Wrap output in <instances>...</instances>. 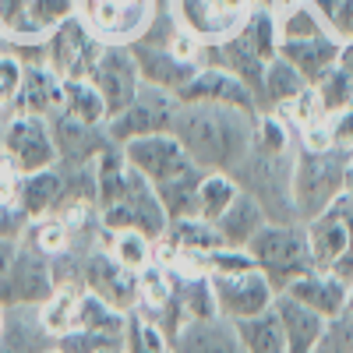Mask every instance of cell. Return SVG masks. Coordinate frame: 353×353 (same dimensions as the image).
<instances>
[{
  "instance_id": "cell-1",
  "label": "cell",
  "mask_w": 353,
  "mask_h": 353,
  "mask_svg": "<svg viewBox=\"0 0 353 353\" xmlns=\"http://www.w3.org/2000/svg\"><path fill=\"white\" fill-rule=\"evenodd\" d=\"M258 113L219 103H181L170 134L205 173H233L251 152Z\"/></svg>"
},
{
  "instance_id": "cell-2",
  "label": "cell",
  "mask_w": 353,
  "mask_h": 353,
  "mask_svg": "<svg viewBox=\"0 0 353 353\" xmlns=\"http://www.w3.org/2000/svg\"><path fill=\"white\" fill-rule=\"evenodd\" d=\"M346 166L350 156L339 149H301L293 152V212L297 223H311L314 216H321L336 198L346 194Z\"/></svg>"
},
{
  "instance_id": "cell-3",
  "label": "cell",
  "mask_w": 353,
  "mask_h": 353,
  "mask_svg": "<svg viewBox=\"0 0 353 353\" xmlns=\"http://www.w3.org/2000/svg\"><path fill=\"white\" fill-rule=\"evenodd\" d=\"M293 152L297 149L276 152V149H261V145L251 141V152L241 159L237 170L230 173L233 181H237V188L244 194H251L265 209L269 223H297V212H293V191H290Z\"/></svg>"
},
{
  "instance_id": "cell-4",
  "label": "cell",
  "mask_w": 353,
  "mask_h": 353,
  "mask_svg": "<svg viewBox=\"0 0 353 353\" xmlns=\"http://www.w3.org/2000/svg\"><path fill=\"white\" fill-rule=\"evenodd\" d=\"M248 254L265 272V279L276 286V293L314 269V254H311L304 223H265L254 233V241L248 244Z\"/></svg>"
},
{
  "instance_id": "cell-5",
  "label": "cell",
  "mask_w": 353,
  "mask_h": 353,
  "mask_svg": "<svg viewBox=\"0 0 353 353\" xmlns=\"http://www.w3.org/2000/svg\"><path fill=\"white\" fill-rule=\"evenodd\" d=\"M166 0H74V18L106 46H134L149 36Z\"/></svg>"
},
{
  "instance_id": "cell-6",
  "label": "cell",
  "mask_w": 353,
  "mask_h": 353,
  "mask_svg": "<svg viewBox=\"0 0 353 353\" xmlns=\"http://www.w3.org/2000/svg\"><path fill=\"white\" fill-rule=\"evenodd\" d=\"M254 8V0H166L173 28L201 50L233 39L248 25Z\"/></svg>"
},
{
  "instance_id": "cell-7",
  "label": "cell",
  "mask_w": 353,
  "mask_h": 353,
  "mask_svg": "<svg viewBox=\"0 0 353 353\" xmlns=\"http://www.w3.org/2000/svg\"><path fill=\"white\" fill-rule=\"evenodd\" d=\"M74 14V0H0V43L14 46L25 61H43V43L57 25Z\"/></svg>"
},
{
  "instance_id": "cell-8",
  "label": "cell",
  "mask_w": 353,
  "mask_h": 353,
  "mask_svg": "<svg viewBox=\"0 0 353 353\" xmlns=\"http://www.w3.org/2000/svg\"><path fill=\"white\" fill-rule=\"evenodd\" d=\"M307 226V241L314 254V269L332 272L339 279H353V198L343 194Z\"/></svg>"
},
{
  "instance_id": "cell-9",
  "label": "cell",
  "mask_w": 353,
  "mask_h": 353,
  "mask_svg": "<svg viewBox=\"0 0 353 353\" xmlns=\"http://www.w3.org/2000/svg\"><path fill=\"white\" fill-rule=\"evenodd\" d=\"M209 283H212L216 311L226 321H248L261 311H269L276 301V286L265 279V272L254 261L226 269V272H212Z\"/></svg>"
},
{
  "instance_id": "cell-10",
  "label": "cell",
  "mask_w": 353,
  "mask_h": 353,
  "mask_svg": "<svg viewBox=\"0 0 353 353\" xmlns=\"http://www.w3.org/2000/svg\"><path fill=\"white\" fill-rule=\"evenodd\" d=\"M176 106H181L176 96H170V92H163V88L141 81L138 96L121 113H113L106 121V131H110V138L117 145H124L131 138H145V134H166L173 128Z\"/></svg>"
},
{
  "instance_id": "cell-11",
  "label": "cell",
  "mask_w": 353,
  "mask_h": 353,
  "mask_svg": "<svg viewBox=\"0 0 353 353\" xmlns=\"http://www.w3.org/2000/svg\"><path fill=\"white\" fill-rule=\"evenodd\" d=\"M99 226L103 230H138L149 241H159L166 233V212H163L152 184L138 170H131L121 201H113L110 209L99 212Z\"/></svg>"
},
{
  "instance_id": "cell-12",
  "label": "cell",
  "mask_w": 353,
  "mask_h": 353,
  "mask_svg": "<svg viewBox=\"0 0 353 353\" xmlns=\"http://www.w3.org/2000/svg\"><path fill=\"white\" fill-rule=\"evenodd\" d=\"M0 152H4L25 176L50 170L57 163V141H53L50 121L46 117H32V113H8Z\"/></svg>"
},
{
  "instance_id": "cell-13",
  "label": "cell",
  "mask_w": 353,
  "mask_h": 353,
  "mask_svg": "<svg viewBox=\"0 0 353 353\" xmlns=\"http://www.w3.org/2000/svg\"><path fill=\"white\" fill-rule=\"evenodd\" d=\"M103 43L71 14L64 25L53 28V36L43 43V64L61 81H81L92 71Z\"/></svg>"
},
{
  "instance_id": "cell-14",
  "label": "cell",
  "mask_w": 353,
  "mask_h": 353,
  "mask_svg": "<svg viewBox=\"0 0 353 353\" xmlns=\"http://www.w3.org/2000/svg\"><path fill=\"white\" fill-rule=\"evenodd\" d=\"M57 290L53 279V258L43 254L32 241L21 233L18 241V254H14V269L4 290V301L0 307H43Z\"/></svg>"
},
{
  "instance_id": "cell-15",
  "label": "cell",
  "mask_w": 353,
  "mask_h": 353,
  "mask_svg": "<svg viewBox=\"0 0 353 353\" xmlns=\"http://www.w3.org/2000/svg\"><path fill=\"white\" fill-rule=\"evenodd\" d=\"M78 286L88 290L92 297L106 301L110 307L131 314L138 307V272L124 269L121 261H113L110 251L99 244L81 258V272H78Z\"/></svg>"
},
{
  "instance_id": "cell-16",
  "label": "cell",
  "mask_w": 353,
  "mask_h": 353,
  "mask_svg": "<svg viewBox=\"0 0 353 353\" xmlns=\"http://www.w3.org/2000/svg\"><path fill=\"white\" fill-rule=\"evenodd\" d=\"M88 81L99 88V96L113 113H121L141 88V74H138V64H134V53L131 46H106L99 50L92 71H88Z\"/></svg>"
},
{
  "instance_id": "cell-17",
  "label": "cell",
  "mask_w": 353,
  "mask_h": 353,
  "mask_svg": "<svg viewBox=\"0 0 353 353\" xmlns=\"http://www.w3.org/2000/svg\"><path fill=\"white\" fill-rule=\"evenodd\" d=\"M176 99L181 103H219V106H237V110L261 113L251 85L241 81L237 74H230L226 68H216V64H201L194 71V78L181 88Z\"/></svg>"
},
{
  "instance_id": "cell-18",
  "label": "cell",
  "mask_w": 353,
  "mask_h": 353,
  "mask_svg": "<svg viewBox=\"0 0 353 353\" xmlns=\"http://www.w3.org/2000/svg\"><path fill=\"white\" fill-rule=\"evenodd\" d=\"M131 53H134V64H138L141 81L163 88V92H170V96H181V88L201 68L194 61H184V57L176 53L170 43H145L141 39V43L131 46Z\"/></svg>"
},
{
  "instance_id": "cell-19",
  "label": "cell",
  "mask_w": 353,
  "mask_h": 353,
  "mask_svg": "<svg viewBox=\"0 0 353 353\" xmlns=\"http://www.w3.org/2000/svg\"><path fill=\"white\" fill-rule=\"evenodd\" d=\"M173 353H244L237 325L219 314L212 318H191L170 336Z\"/></svg>"
},
{
  "instance_id": "cell-20",
  "label": "cell",
  "mask_w": 353,
  "mask_h": 353,
  "mask_svg": "<svg viewBox=\"0 0 353 353\" xmlns=\"http://www.w3.org/2000/svg\"><path fill=\"white\" fill-rule=\"evenodd\" d=\"M50 128H53V141H57V163H96V156L110 145H117L106 131V124H81L71 121V117L57 113L50 117Z\"/></svg>"
},
{
  "instance_id": "cell-21",
  "label": "cell",
  "mask_w": 353,
  "mask_h": 353,
  "mask_svg": "<svg viewBox=\"0 0 353 353\" xmlns=\"http://www.w3.org/2000/svg\"><path fill=\"white\" fill-rule=\"evenodd\" d=\"M64 110V81L57 78L43 61H25L21 92L11 113H32V117H57Z\"/></svg>"
},
{
  "instance_id": "cell-22",
  "label": "cell",
  "mask_w": 353,
  "mask_h": 353,
  "mask_svg": "<svg viewBox=\"0 0 353 353\" xmlns=\"http://www.w3.org/2000/svg\"><path fill=\"white\" fill-rule=\"evenodd\" d=\"M272 311H276L283 336H286V353H314L318 350L321 332H325V318L318 311H311L301 301H293L290 293H276Z\"/></svg>"
},
{
  "instance_id": "cell-23",
  "label": "cell",
  "mask_w": 353,
  "mask_h": 353,
  "mask_svg": "<svg viewBox=\"0 0 353 353\" xmlns=\"http://www.w3.org/2000/svg\"><path fill=\"white\" fill-rule=\"evenodd\" d=\"M279 293H290L293 301H301V304H307L311 311H318L321 318H336V314H343L346 311V297H350V283L346 279H339V276H332V272H321V269H311L307 276H301V279H293L286 290H279Z\"/></svg>"
},
{
  "instance_id": "cell-24",
  "label": "cell",
  "mask_w": 353,
  "mask_h": 353,
  "mask_svg": "<svg viewBox=\"0 0 353 353\" xmlns=\"http://www.w3.org/2000/svg\"><path fill=\"white\" fill-rule=\"evenodd\" d=\"M57 339L43 325L39 307H4V325H0V353H46Z\"/></svg>"
},
{
  "instance_id": "cell-25",
  "label": "cell",
  "mask_w": 353,
  "mask_h": 353,
  "mask_svg": "<svg viewBox=\"0 0 353 353\" xmlns=\"http://www.w3.org/2000/svg\"><path fill=\"white\" fill-rule=\"evenodd\" d=\"M269 223V216H265V209L251 198V194H237L233 198L230 209L212 223L216 226V237L223 248H233V251H248V244L254 241V233Z\"/></svg>"
},
{
  "instance_id": "cell-26",
  "label": "cell",
  "mask_w": 353,
  "mask_h": 353,
  "mask_svg": "<svg viewBox=\"0 0 353 353\" xmlns=\"http://www.w3.org/2000/svg\"><path fill=\"white\" fill-rule=\"evenodd\" d=\"M61 201H64V181H61V170L57 163L50 170H39V173H28L21 181V194H18V209L28 223L36 219H46V216H57L61 212Z\"/></svg>"
},
{
  "instance_id": "cell-27",
  "label": "cell",
  "mask_w": 353,
  "mask_h": 353,
  "mask_svg": "<svg viewBox=\"0 0 353 353\" xmlns=\"http://www.w3.org/2000/svg\"><path fill=\"white\" fill-rule=\"evenodd\" d=\"M339 43L336 36H318V39H297V43H279V57L286 64H293L307 85H314L325 71L336 68L339 61Z\"/></svg>"
},
{
  "instance_id": "cell-28",
  "label": "cell",
  "mask_w": 353,
  "mask_h": 353,
  "mask_svg": "<svg viewBox=\"0 0 353 353\" xmlns=\"http://www.w3.org/2000/svg\"><path fill=\"white\" fill-rule=\"evenodd\" d=\"M307 88V81H304V74L293 68V64H286L283 57L276 53L269 64H265V71H261V85H258V106H261V113H269V110H279V106H286V103H293L301 92Z\"/></svg>"
},
{
  "instance_id": "cell-29",
  "label": "cell",
  "mask_w": 353,
  "mask_h": 353,
  "mask_svg": "<svg viewBox=\"0 0 353 353\" xmlns=\"http://www.w3.org/2000/svg\"><path fill=\"white\" fill-rule=\"evenodd\" d=\"M237 194H241V188H237V181H233L230 173H201L198 191H194V219L216 223L233 205Z\"/></svg>"
},
{
  "instance_id": "cell-30",
  "label": "cell",
  "mask_w": 353,
  "mask_h": 353,
  "mask_svg": "<svg viewBox=\"0 0 353 353\" xmlns=\"http://www.w3.org/2000/svg\"><path fill=\"white\" fill-rule=\"evenodd\" d=\"M103 248L113 261H121L131 272H141L145 265L156 261V241H149L138 230H103Z\"/></svg>"
},
{
  "instance_id": "cell-31",
  "label": "cell",
  "mask_w": 353,
  "mask_h": 353,
  "mask_svg": "<svg viewBox=\"0 0 353 353\" xmlns=\"http://www.w3.org/2000/svg\"><path fill=\"white\" fill-rule=\"evenodd\" d=\"M276 28H279V43L332 36L329 25L321 21V14L307 4V0H293V4H283V8L276 11Z\"/></svg>"
},
{
  "instance_id": "cell-32",
  "label": "cell",
  "mask_w": 353,
  "mask_h": 353,
  "mask_svg": "<svg viewBox=\"0 0 353 353\" xmlns=\"http://www.w3.org/2000/svg\"><path fill=\"white\" fill-rule=\"evenodd\" d=\"M233 325H237L244 353H286V336H283V325L272 307L248 321H233Z\"/></svg>"
},
{
  "instance_id": "cell-33",
  "label": "cell",
  "mask_w": 353,
  "mask_h": 353,
  "mask_svg": "<svg viewBox=\"0 0 353 353\" xmlns=\"http://www.w3.org/2000/svg\"><path fill=\"white\" fill-rule=\"evenodd\" d=\"M64 117H71V121H81V124H106L110 121V110L99 96V88L81 78V81H64Z\"/></svg>"
},
{
  "instance_id": "cell-34",
  "label": "cell",
  "mask_w": 353,
  "mask_h": 353,
  "mask_svg": "<svg viewBox=\"0 0 353 353\" xmlns=\"http://www.w3.org/2000/svg\"><path fill=\"white\" fill-rule=\"evenodd\" d=\"M78 301H81V286H57L53 297L39 307L43 325L50 329L53 339L74 332V325H78Z\"/></svg>"
},
{
  "instance_id": "cell-35",
  "label": "cell",
  "mask_w": 353,
  "mask_h": 353,
  "mask_svg": "<svg viewBox=\"0 0 353 353\" xmlns=\"http://www.w3.org/2000/svg\"><path fill=\"white\" fill-rule=\"evenodd\" d=\"M124 350H128V353H173L170 336L156 325L152 318H145V314H138V311H131V314H128Z\"/></svg>"
},
{
  "instance_id": "cell-36",
  "label": "cell",
  "mask_w": 353,
  "mask_h": 353,
  "mask_svg": "<svg viewBox=\"0 0 353 353\" xmlns=\"http://www.w3.org/2000/svg\"><path fill=\"white\" fill-rule=\"evenodd\" d=\"M57 350L61 353H128L124 332H88V329H74V332L61 336Z\"/></svg>"
},
{
  "instance_id": "cell-37",
  "label": "cell",
  "mask_w": 353,
  "mask_h": 353,
  "mask_svg": "<svg viewBox=\"0 0 353 353\" xmlns=\"http://www.w3.org/2000/svg\"><path fill=\"white\" fill-rule=\"evenodd\" d=\"M21 78H25V57L14 46L0 43V110L4 113H11L18 103Z\"/></svg>"
},
{
  "instance_id": "cell-38",
  "label": "cell",
  "mask_w": 353,
  "mask_h": 353,
  "mask_svg": "<svg viewBox=\"0 0 353 353\" xmlns=\"http://www.w3.org/2000/svg\"><path fill=\"white\" fill-rule=\"evenodd\" d=\"M314 92H318L321 106H325L329 117H332V113L353 106V78H346L339 68H332V71H325V74L314 81Z\"/></svg>"
},
{
  "instance_id": "cell-39",
  "label": "cell",
  "mask_w": 353,
  "mask_h": 353,
  "mask_svg": "<svg viewBox=\"0 0 353 353\" xmlns=\"http://www.w3.org/2000/svg\"><path fill=\"white\" fill-rule=\"evenodd\" d=\"M314 353H353V311H343L325 321V332Z\"/></svg>"
},
{
  "instance_id": "cell-40",
  "label": "cell",
  "mask_w": 353,
  "mask_h": 353,
  "mask_svg": "<svg viewBox=\"0 0 353 353\" xmlns=\"http://www.w3.org/2000/svg\"><path fill=\"white\" fill-rule=\"evenodd\" d=\"M329 141H332V149L353 156V106L329 117Z\"/></svg>"
},
{
  "instance_id": "cell-41",
  "label": "cell",
  "mask_w": 353,
  "mask_h": 353,
  "mask_svg": "<svg viewBox=\"0 0 353 353\" xmlns=\"http://www.w3.org/2000/svg\"><path fill=\"white\" fill-rule=\"evenodd\" d=\"M21 181H25V173L0 152V201H8V205H18V194H21Z\"/></svg>"
},
{
  "instance_id": "cell-42",
  "label": "cell",
  "mask_w": 353,
  "mask_h": 353,
  "mask_svg": "<svg viewBox=\"0 0 353 353\" xmlns=\"http://www.w3.org/2000/svg\"><path fill=\"white\" fill-rule=\"evenodd\" d=\"M25 226H28V219L21 216L18 205L0 201V241H18L25 233Z\"/></svg>"
},
{
  "instance_id": "cell-43",
  "label": "cell",
  "mask_w": 353,
  "mask_h": 353,
  "mask_svg": "<svg viewBox=\"0 0 353 353\" xmlns=\"http://www.w3.org/2000/svg\"><path fill=\"white\" fill-rule=\"evenodd\" d=\"M18 241H0V301H4V290H8V279H11V269H14Z\"/></svg>"
},
{
  "instance_id": "cell-44",
  "label": "cell",
  "mask_w": 353,
  "mask_h": 353,
  "mask_svg": "<svg viewBox=\"0 0 353 353\" xmlns=\"http://www.w3.org/2000/svg\"><path fill=\"white\" fill-rule=\"evenodd\" d=\"M336 68H339L346 78H353V39H343V43H339V61H336Z\"/></svg>"
},
{
  "instance_id": "cell-45",
  "label": "cell",
  "mask_w": 353,
  "mask_h": 353,
  "mask_svg": "<svg viewBox=\"0 0 353 353\" xmlns=\"http://www.w3.org/2000/svg\"><path fill=\"white\" fill-rule=\"evenodd\" d=\"M346 194L353 198V156H350V166H346Z\"/></svg>"
},
{
  "instance_id": "cell-46",
  "label": "cell",
  "mask_w": 353,
  "mask_h": 353,
  "mask_svg": "<svg viewBox=\"0 0 353 353\" xmlns=\"http://www.w3.org/2000/svg\"><path fill=\"white\" fill-rule=\"evenodd\" d=\"M4 124H8V113L0 110V141H4Z\"/></svg>"
},
{
  "instance_id": "cell-47",
  "label": "cell",
  "mask_w": 353,
  "mask_h": 353,
  "mask_svg": "<svg viewBox=\"0 0 353 353\" xmlns=\"http://www.w3.org/2000/svg\"><path fill=\"white\" fill-rule=\"evenodd\" d=\"M346 311H353V279H350V297H346Z\"/></svg>"
},
{
  "instance_id": "cell-48",
  "label": "cell",
  "mask_w": 353,
  "mask_h": 353,
  "mask_svg": "<svg viewBox=\"0 0 353 353\" xmlns=\"http://www.w3.org/2000/svg\"><path fill=\"white\" fill-rule=\"evenodd\" d=\"M0 325H4V307H0Z\"/></svg>"
},
{
  "instance_id": "cell-49",
  "label": "cell",
  "mask_w": 353,
  "mask_h": 353,
  "mask_svg": "<svg viewBox=\"0 0 353 353\" xmlns=\"http://www.w3.org/2000/svg\"><path fill=\"white\" fill-rule=\"evenodd\" d=\"M46 353H61V350H57V346H53V350H46Z\"/></svg>"
}]
</instances>
